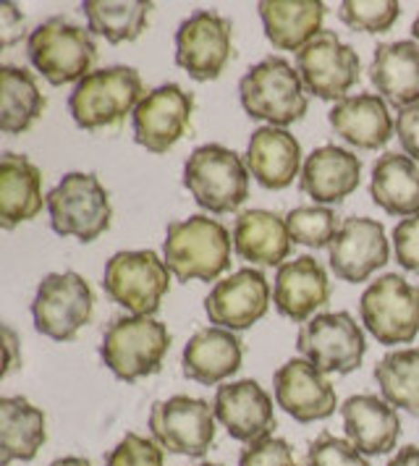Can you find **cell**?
I'll use <instances>...</instances> for the list:
<instances>
[{"label": "cell", "instance_id": "cell-1", "mask_svg": "<svg viewBox=\"0 0 419 466\" xmlns=\"http://www.w3.org/2000/svg\"><path fill=\"white\" fill-rule=\"evenodd\" d=\"M168 270L179 280H215L230 268V233L208 215L168 223L163 244Z\"/></svg>", "mask_w": 419, "mask_h": 466}, {"label": "cell", "instance_id": "cell-2", "mask_svg": "<svg viewBox=\"0 0 419 466\" xmlns=\"http://www.w3.org/2000/svg\"><path fill=\"white\" fill-rule=\"evenodd\" d=\"M145 85L137 68L131 66H110L92 71L74 86L68 97V110L77 121V127L87 131H105L118 128L126 116L142 103Z\"/></svg>", "mask_w": 419, "mask_h": 466}, {"label": "cell", "instance_id": "cell-3", "mask_svg": "<svg viewBox=\"0 0 419 466\" xmlns=\"http://www.w3.org/2000/svg\"><path fill=\"white\" fill-rule=\"evenodd\" d=\"M299 71L286 58L271 56L241 76L239 97L250 118L268 121L271 127H289L304 118L310 100L304 95Z\"/></svg>", "mask_w": 419, "mask_h": 466}, {"label": "cell", "instance_id": "cell-4", "mask_svg": "<svg viewBox=\"0 0 419 466\" xmlns=\"http://www.w3.org/2000/svg\"><path fill=\"white\" fill-rule=\"evenodd\" d=\"M170 349V333L155 318L121 315L105 328L100 357L118 380L134 382L160 372Z\"/></svg>", "mask_w": 419, "mask_h": 466}, {"label": "cell", "instance_id": "cell-5", "mask_svg": "<svg viewBox=\"0 0 419 466\" xmlns=\"http://www.w3.org/2000/svg\"><path fill=\"white\" fill-rule=\"evenodd\" d=\"M26 53L32 66L56 86L71 82L79 85L97 64V45L92 40V32L63 16H53L40 24L29 35Z\"/></svg>", "mask_w": 419, "mask_h": 466}, {"label": "cell", "instance_id": "cell-6", "mask_svg": "<svg viewBox=\"0 0 419 466\" xmlns=\"http://www.w3.org/2000/svg\"><path fill=\"white\" fill-rule=\"evenodd\" d=\"M184 187L199 208L215 215L239 210L250 197L247 163L223 145H202L189 155Z\"/></svg>", "mask_w": 419, "mask_h": 466}, {"label": "cell", "instance_id": "cell-7", "mask_svg": "<svg viewBox=\"0 0 419 466\" xmlns=\"http://www.w3.org/2000/svg\"><path fill=\"white\" fill-rule=\"evenodd\" d=\"M50 226L61 236H77L89 244L110 228V194L95 173H66L61 184L47 194Z\"/></svg>", "mask_w": 419, "mask_h": 466}, {"label": "cell", "instance_id": "cell-8", "mask_svg": "<svg viewBox=\"0 0 419 466\" xmlns=\"http://www.w3.org/2000/svg\"><path fill=\"white\" fill-rule=\"evenodd\" d=\"M105 294L137 318H155L160 301L170 291V270L166 259L142 252H118L105 262Z\"/></svg>", "mask_w": 419, "mask_h": 466}, {"label": "cell", "instance_id": "cell-9", "mask_svg": "<svg viewBox=\"0 0 419 466\" xmlns=\"http://www.w3.org/2000/svg\"><path fill=\"white\" fill-rule=\"evenodd\" d=\"M296 349L325 375H349L362 367L367 343L349 312H325L307 319L296 336Z\"/></svg>", "mask_w": 419, "mask_h": 466}, {"label": "cell", "instance_id": "cell-10", "mask_svg": "<svg viewBox=\"0 0 419 466\" xmlns=\"http://www.w3.org/2000/svg\"><path fill=\"white\" fill-rule=\"evenodd\" d=\"M95 312V294L79 273H50L42 278L32 301L35 328L53 340H74Z\"/></svg>", "mask_w": 419, "mask_h": 466}, {"label": "cell", "instance_id": "cell-11", "mask_svg": "<svg viewBox=\"0 0 419 466\" xmlns=\"http://www.w3.org/2000/svg\"><path fill=\"white\" fill-rule=\"evenodd\" d=\"M359 315L380 343H412L419 333V289L396 273L377 278L362 294Z\"/></svg>", "mask_w": 419, "mask_h": 466}, {"label": "cell", "instance_id": "cell-12", "mask_svg": "<svg viewBox=\"0 0 419 466\" xmlns=\"http://www.w3.org/2000/svg\"><path fill=\"white\" fill-rule=\"evenodd\" d=\"M215 409L202 399L173 396L149 411L152 441L168 453L202 459L215 443Z\"/></svg>", "mask_w": 419, "mask_h": 466}, {"label": "cell", "instance_id": "cell-13", "mask_svg": "<svg viewBox=\"0 0 419 466\" xmlns=\"http://www.w3.org/2000/svg\"><path fill=\"white\" fill-rule=\"evenodd\" d=\"M233 58V24L215 11H197L176 32V64L197 82L218 79Z\"/></svg>", "mask_w": 419, "mask_h": 466}, {"label": "cell", "instance_id": "cell-14", "mask_svg": "<svg viewBox=\"0 0 419 466\" xmlns=\"http://www.w3.org/2000/svg\"><path fill=\"white\" fill-rule=\"evenodd\" d=\"M296 71L301 85L320 100H343L359 82L362 64L352 45L341 43L335 32L322 29L312 43L296 53Z\"/></svg>", "mask_w": 419, "mask_h": 466}, {"label": "cell", "instance_id": "cell-15", "mask_svg": "<svg viewBox=\"0 0 419 466\" xmlns=\"http://www.w3.org/2000/svg\"><path fill=\"white\" fill-rule=\"evenodd\" d=\"M194 95L184 92L179 85L155 86L147 92L137 106L131 124L134 139L155 155H163L181 142V137L191 127Z\"/></svg>", "mask_w": 419, "mask_h": 466}, {"label": "cell", "instance_id": "cell-16", "mask_svg": "<svg viewBox=\"0 0 419 466\" xmlns=\"http://www.w3.org/2000/svg\"><path fill=\"white\" fill-rule=\"evenodd\" d=\"M271 307V283L260 270L247 268L215 283L205 299V312L215 328L247 330L265 318Z\"/></svg>", "mask_w": 419, "mask_h": 466}, {"label": "cell", "instance_id": "cell-17", "mask_svg": "<svg viewBox=\"0 0 419 466\" xmlns=\"http://www.w3.org/2000/svg\"><path fill=\"white\" fill-rule=\"evenodd\" d=\"M328 249L335 278L349 283L367 280L391 257L385 228L373 218H346Z\"/></svg>", "mask_w": 419, "mask_h": 466}, {"label": "cell", "instance_id": "cell-18", "mask_svg": "<svg viewBox=\"0 0 419 466\" xmlns=\"http://www.w3.org/2000/svg\"><path fill=\"white\" fill-rule=\"evenodd\" d=\"M212 409L233 441L251 445L271 438V432L275 430L272 399L257 380H236L220 385Z\"/></svg>", "mask_w": 419, "mask_h": 466}, {"label": "cell", "instance_id": "cell-19", "mask_svg": "<svg viewBox=\"0 0 419 466\" xmlns=\"http://www.w3.org/2000/svg\"><path fill=\"white\" fill-rule=\"evenodd\" d=\"M275 401L296 422L307 424L335 414L338 396L325 372L307 360H291L275 372Z\"/></svg>", "mask_w": 419, "mask_h": 466}, {"label": "cell", "instance_id": "cell-20", "mask_svg": "<svg viewBox=\"0 0 419 466\" xmlns=\"http://www.w3.org/2000/svg\"><path fill=\"white\" fill-rule=\"evenodd\" d=\"M331 299V280L325 268L310 255L289 259L278 268L272 301L283 318L304 322Z\"/></svg>", "mask_w": 419, "mask_h": 466}, {"label": "cell", "instance_id": "cell-21", "mask_svg": "<svg viewBox=\"0 0 419 466\" xmlns=\"http://www.w3.org/2000/svg\"><path fill=\"white\" fill-rule=\"evenodd\" d=\"M343 430L349 443L354 445L364 456H383L391 453L401 435V420L398 411L385 401L370 393L352 396L341 406Z\"/></svg>", "mask_w": 419, "mask_h": 466}, {"label": "cell", "instance_id": "cell-22", "mask_svg": "<svg viewBox=\"0 0 419 466\" xmlns=\"http://www.w3.org/2000/svg\"><path fill=\"white\" fill-rule=\"evenodd\" d=\"M328 118L335 134L356 149L385 147L396 128L388 103L370 92L343 97L341 103H335Z\"/></svg>", "mask_w": 419, "mask_h": 466}, {"label": "cell", "instance_id": "cell-23", "mask_svg": "<svg viewBox=\"0 0 419 466\" xmlns=\"http://www.w3.org/2000/svg\"><path fill=\"white\" fill-rule=\"evenodd\" d=\"M359 181H362V160L354 152L335 145L314 149L299 176L301 191L310 194L320 205L343 202L349 194L359 189Z\"/></svg>", "mask_w": 419, "mask_h": 466}, {"label": "cell", "instance_id": "cell-24", "mask_svg": "<svg viewBox=\"0 0 419 466\" xmlns=\"http://www.w3.org/2000/svg\"><path fill=\"white\" fill-rule=\"evenodd\" d=\"M247 168L265 189H286L293 176H301V147L286 128L262 127L251 131L247 147Z\"/></svg>", "mask_w": 419, "mask_h": 466}, {"label": "cell", "instance_id": "cell-25", "mask_svg": "<svg viewBox=\"0 0 419 466\" xmlns=\"http://www.w3.org/2000/svg\"><path fill=\"white\" fill-rule=\"evenodd\" d=\"M47 197H42L40 168L16 152H5L0 160V226L5 231L37 218Z\"/></svg>", "mask_w": 419, "mask_h": 466}, {"label": "cell", "instance_id": "cell-26", "mask_svg": "<svg viewBox=\"0 0 419 466\" xmlns=\"http://www.w3.org/2000/svg\"><path fill=\"white\" fill-rule=\"evenodd\" d=\"M291 233L286 218L271 210H247L236 218L233 249L241 259L260 268L283 265L291 255Z\"/></svg>", "mask_w": 419, "mask_h": 466}, {"label": "cell", "instance_id": "cell-27", "mask_svg": "<svg viewBox=\"0 0 419 466\" xmlns=\"http://www.w3.org/2000/svg\"><path fill=\"white\" fill-rule=\"evenodd\" d=\"M241 340L226 328H202L189 339L184 349V375L202 385L229 380L241 367Z\"/></svg>", "mask_w": 419, "mask_h": 466}, {"label": "cell", "instance_id": "cell-28", "mask_svg": "<svg viewBox=\"0 0 419 466\" xmlns=\"http://www.w3.org/2000/svg\"><path fill=\"white\" fill-rule=\"evenodd\" d=\"M370 79L380 97L398 110L419 100V45L412 40L377 45Z\"/></svg>", "mask_w": 419, "mask_h": 466}, {"label": "cell", "instance_id": "cell-29", "mask_svg": "<svg viewBox=\"0 0 419 466\" xmlns=\"http://www.w3.org/2000/svg\"><path fill=\"white\" fill-rule=\"evenodd\" d=\"M260 19L278 50H301L322 32L325 5L317 0H262Z\"/></svg>", "mask_w": 419, "mask_h": 466}, {"label": "cell", "instance_id": "cell-30", "mask_svg": "<svg viewBox=\"0 0 419 466\" xmlns=\"http://www.w3.org/2000/svg\"><path fill=\"white\" fill-rule=\"evenodd\" d=\"M45 424V411L24 396L0 399V464L32 461L47 441Z\"/></svg>", "mask_w": 419, "mask_h": 466}, {"label": "cell", "instance_id": "cell-31", "mask_svg": "<svg viewBox=\"0 0 419 466\" xmlns=\"http://www.w3.org/2000/svg\"><path fill=\"white\" fill-rule=\"evenodd\" d=\"M370 194L388 215H419V166L398 152H385L373 166Z\"/></svg>", "mask_w": 419, "mask_h": 466}, {"label": "cell", "instance_id": "cell-32", "mask_svg": "<svg viewBox=\"0 0 419 466\" xmlns=\"http://www.w3.org/2000/svg\"><path fill=\"white\" fill-rule=\"evenodd\" d=\"M45 113V95L32 71L19 66L0 68V128L5 134H24Z\"/></svg>", "mask_w": 419, "mask_h": 466}, {"label": "cell", "instance_id": "cell-33", "mask_svg": "<svg viewBox=\"0 0 419 466\" xmlns=\"http://www.w3.org/2000/svg\"><path fill=\"white\" fill-rule=\"evenodd\" d=\"M155 5L147 0H87L82 3L89 32L105 37L107 43L121 45L137 40L147 26V16Z\"/></svg>", "mask_w": 419, "mask_h": 466}, {"label": "cell", "instance_id": "cell-34", "mask_svg": "<svg viewBox=\"0 0 419 466\" xmlns=\"http://www.w3.org/2000/svg\"><path fill=\"white\" fill-rule=\"evenodd\" d=\"M375 380L383 399L409 414H419V349H398L377 361Z\"/></svg>", "mask_w": 419, "mask_h": 466}, {"label": "cell", "instance_id": "cell-35", "mask_svg": "<svg viewBox=\"0 0 419 466\" xmlns=\"http://www.w3.org/2000/svg\"><path fill=\"white\" fill-rule=\"evenodd\" d=\"M286 226H289L293 244L312 247V249L331 247L338 231H341L338 215L331 208H322V205L296 208L286 215Z\"/></svg>", "mask_w": 419, "mask_h": 466}, {"label": "cell", "instance_id": "cell-36", "mask_svg": "<svg viewBox=\"0 0 419 466\" xmlns=\"http://www.w3.org/2000/svg\"><path fill=\"white\" fill-rule=\"evenodd\" d=\"M398 16V0H343L338 8V19L354 32H388Z\"/></svg>", "mask_w": 419, "mask_h": 466}, {"label": "cell", "instance_id": "cell-37", "mask_svg": "<svg viewBox=\"0 0 419 466\" xmlns=\"http://www.w3.org/2000/svg\"><path fill=\"white\" fill-rule=\"evenodd\" d=\"M307 466H370L364 453H359L354 445L343 438H335L331 432H322L314 438L307 451Z\"/></svg>", "mask_w": 419, "mask_h": 466}, {"label": "cell", "instance_id": "cell-38", "mask_svg": "<svg viewBox=\"0 0 419 466\" xmlns=\"http://www.w3.org/2000/svg\"><path fill=\"white\" fill-rule=\"evenodd\" d=\"M105 466H166L163 448L137 432H126L124 441L107 456Z\"/></svg>", "mask_w": 419, "mask_h": 466}, {"label": "cell", "instance_id": "cell-39", "mask_svg": "<svg viewBox=\"0 0 419 466\" xmlns=\"http://www.w3.org/2000/svg\"><path fill=\"white\" fill-rule=\"evenodd\" d=\"M239 466H299L293 448L281 438H265L241 451Z\"/></svg>", "mask_w": 419, "mask_h": 466}, {"label": "cell", "instance_id": "cell-40", "mask_svg": "<svg viewBox=\"0 0 419 466\" xmlns=\"http://www.w3.org/2000/svg\"><path fill=\"white\" fill-rule=\"evenodd\" d=\"M393 249L404 270L419 273V215L404 218L393 228Z\"/></svg>", "mask_w": 419, "mask_h": 466}, {"label": "cell", "instance_id": "cell-41", "mask_svg": "<svg viewBox=\"0 0 419 466\" xmlns=\"http://www.w3.org/2000/svg\"><path fill=\"white\" fill-rule=\"evenodd\" d=\"M396 134L401 147H404V155L412 157L419 166V100L398 110Z\"/></svg>", "mask_w": 419, "mask_h": 466}, {"label": "cell", "instance_id": "cell-42", "mask_svg": "<svg viewBox=\"0 0 419 466\" xmlns=\"http://www.w3.org/2000/svg\"><path fill=\"white\" fill-rule=\"evenodd\" d=\"M24 14L19 11V5L14 3H3L0 5V47H11L14 43H19L24 37Z\"/></svg>", "mask_w": 419, "mask_h": 466}, {"label": "cell", "instance_id": "cell-43", "mask_svg": "<svg viewBox=\"0 0 419 466\" xmlns=\"http://www.w3.org/2000/svg\"><path fill=\"white\" fill-rule=\"evenodd\" d=\"M3 340H5V370H3V375L8 378V375L21 364L19 339H16V333H14L11 325H3Z\"/></svg>", "mask_w": 419, "mask_h": 466}, {"label": "cell", "instance_id": "cell-44", "mask_svg": "<svg viewBox=\"0 0 419 466\" xmlns=\"http://www.w3.org/2000/svg\"><path fill=\"white\" fill-rule=\"evenodd\" d=\"M388 466H419V445H404L388 461Z\"/></svg>", "mask_w": 419, "mask_h": 466}, {"label": "cell", "instance_id": "cell-45", "mask_svg": "<svg viewBox=\"0 0 419 466\" xmlns=\"http://www.w3.org/2000/svg\"><path fill=\"white\" fill-rule=\"evenodd\" d=\"M50 466H92L82 456H66V459H56Z\"/></svg>", "mask_w": 419, "mask_h": 466}, {"label": "cell", "instance_id": "cell-46", "mask_svg": "<svg viewBox=\"0 0 419 466\" xmlns=\"http://www.w3.org/2000/svg\"><path fill=\"white\" fill-rule=\"evenodd\" d=\"M412 35H414V40H417V45H419V16H417V19H414V26H412Z\"/></svg>", "mask_w": 419, "mask_h": 466}, {"label": "cell", "instance_id": "cell-47", "mask_svg": "<svg viewBox=\"0 0 419 466\" xmlns=\"http://www.w3.org/2000/svg\"><path fill=\"white\" fill-rule=\"evenodd\" d=\"M197 466H220V464H197Z\"/></svg>", "mask_w": 419, "mask_h": 466}]
</instances>
